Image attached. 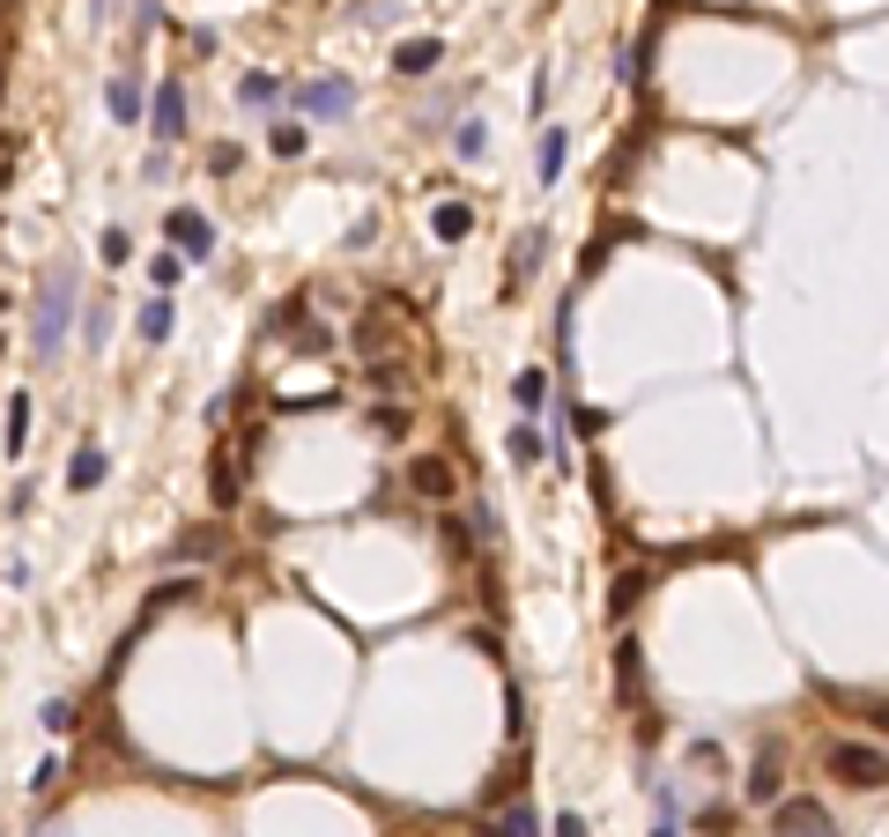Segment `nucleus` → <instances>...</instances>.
<instances>
[{
  "instance_id": "obj_1",
  "label": "nucleus",
  "mask_w": 889,
  "mask_h": 837,
  "mask_svg": "<svg viewBox=\"0 0 889 837\" xmlns=\"http://www.w3.org/2000/svg\"><path fill=\"white\" fill-rule=\"evenodd\" d=\"M67 319H75V267L60 259V267L45 275L38 304H30V356H60V341H67Z\"/></svg>"
},
{
  "instance_id": "obj_2",
  "label": "nucleus",
  "mask_w": 889,
  "mask_h": 837,
  "mask_svg": "<svg viewBox=\"0 0 889 837\" xmlns=\"http://www.w3.org/2000/svg\"><path fill=\"white\" fill-rule=\"evenodd\" d=\"M823 771L838 778V786H852V794H882L889 786V749H875V741H823Z\"/></svg>"
},
{
  "instance_id": "obj_3",
  "label": "nucleus",
  "mask_w": 889,
  "mask_h": 837,
  "mask_svg": "<svg viewBox=\"0 0 889 837\" xmlns=\"http://www.w3.org/2000/svg\"><path fill=\"white\" fill-rule=\"evenodd\" d=\"M771 837H838V823H830V808L815 794H793L771 808Z\"/></svg>"
},
{
  "instance_id": "obj_4",
  "label": "nucleus",
  "mask_w": 889,
  "mask_h": 837,
  "mask_svg": "<svg viewBox=\"0 0 889 837\" xmlns=\"http://www.w3.org/2000/svg\"><path fill=\"white\" fill-rule=\"evenodd\" d=\"M164 238L178 245V259H215V223L201 208H170L164 215Z\"/></svg>"
},
{
  "instance_id": "obj_5",
  "label": "nucleus",
  "mask_w": 889,
  "mask_h": 837,
  "mask_svg": "<svg viewBox=\"0 0 889 837\" xmlns=\"http://www.w3.org/2000/svg\"><path fill=\"white\" fill-rule=\"evenodd\" d=\"M296 104H304L312 119H348V112H356V83H341V75H319V83L296 89Z\"/></svg>"
},
{
  "instance_id": "obj_6",
  "label": "nucleus",
  "mask_w": 889,
  "mask_h": 837,
  "mask_svg": "<svg viewBox=\"0 0 889 837\" xmlns=\"http://www.w3.org/2000/svg\"><path fill=\"white\" fill-rule=\"evenodd\" d=\"M149 134H156V141H178V134H186V83H178V75H170V83H156V104H149Z\"/></svg>"
},
{
  "instance_id": "obj_7",
  "label": "nucleus",
  "mask_w": 889,
  "mask_h": 837,
  "mask_svg": "<svg viewBox=\"0 0 889 837\" xmlns=\"http://www.w3.org/2000/svg\"><path fill=\"white\" fill-rule=\"evenodd\" d=\"M749 800H786V756H778V741H763L757 749V771H749Z\"/></svg>"
},
{
  "instance_id": "obj_8",
  "label": "nucleus",
  "mask_w": 889,
  "mask_h": 837,
  "mask_svg": "<svg viewBox=\"0 0 889 837\" xmlns=\"http://www.w3.org/2000/svg\"><path fill=\"white\" fill-rule=\"evenodd\" d=\"M408 490H416L423 504H445L453 490H460V482H453V460H437V453H430V460H416V467H408Z\"/></svg>"
},
{
  "instance_id": "obj_9",
  "label": "nucleus",
  "mask_w": 889,
  "mask_h": 837,
  "mask_svg": "<svg viewBox=\"0 0 889 837\" xmlns=\"http://www.w3.org/2000/svg\"><path fill=\"white\" fill-rule=\"evenodd\" d=\"M437 60H445V38H408V45H393V75H408V83H423Z\"/></svg>"
},
{
  "instance_id": "obj_10",
  "label": "nucleus",
  "mask_w": 889,
  "mask_h": 837,
  "mask_svg": "<svg viewBox=\"0 0 889 837\" xmlns=\"http://www.w3.org/2000/svg\"><path fill=\"white\" fill-rule=\"evenodd\" d=\"M170 327H178V304H170V296H149V304L134 312V334L149 341V348H156V341H170Z\"/></svg>"
},
{
  "instance_id": "obj_11",
  "label": "nucleus",
  "mask_w": 889,
  "mask_h": 837,
  "mask_svg": "<svg viewBox=\"0 0 889 837\" xmlns=\"http://www.w3.org/2000/svg\"><path fill=\"white\" fill-rule=\"evenodd\" d=\"M104 474H112V453H104V445H82V453L67 460V490H82V497H89Z\"/></svg>"
},
{
  "instance_id": "obj_12",
  "label": "nucleus",
  "mask_w": 889,
  "mask_h": 837,
  "mask_svg": "<svg viewBox=\"0 0 889 837\" xmlns=\"http://www.w3.org/2000/svg\"><path fill=\"white\" fill-rule=\"evenodd\" d=\"M30 393H8V422H0V453H23L30 445Z\"/></svg>"
},
{
  "instance_id": "obj_13",
  "label": "nucleus",
  "mask_w": 889,
  "mask_h": 837,
  "mask_svg": "<svg viewBox=\"0 0 889 837\" xmlns=\"http://www.w3.org/2000/svg\"><path fill=\"white\" fill-rule=\"evenodd\" d=\"M563 156H571V134H563V126H542V149H534L542 186H556V178H563Z\"/></svg>"
},
{
  "instance_id": "obj_14",
  "label": "nucleus",
  "mask_w": 889,
  "mask_h": 837,
  "mask_svg": "<svg viewBox=\"0 0 889 837\" xmlns=\"http://www.w3.org/2000/svg\"><path fill=\"white\" fill-rule=\"evenodd\" d=\"M505 453H511L519 467H542V453H549V437H542L534 422H511V430H505Z\"/></svg>"
},
{
  "instance_id": "obj_15",
  "label": "nucleus",
  "mask_w": 889,
  "mask_h": 837,
  "mask_svg": "<svg viewBox=\"0 0 889 837\" xmlns=\"http://www.w3.org/2000/svg\"><path fill=\"white\" fill-rule=\"evenodd\" d=\"M104 104H112L119 126H134L141 119V83H134V75H112V83H104Z\"/></svg>"
},
{
  "instance_id": "obj_16",
  "label": "nucleus",
  "mask_w": 889,
  "mask_h": 837,
  "mask_svg": "<svg viewBox=\"0 0 889 837\" xmlns=\"http://www.w3.org/2000/svg\"><path fill=\"white\" fill-rule=\"evenodd\" d=\"M453 156H460V164H482V156H490V119H460L453 126Z\"/></svg>"
},
{
  "instance_id": "obj_17",
  "label": "nucleus",
  "mask_w": 889,
  "mask_h": 837,
  "mask_svg": "<svg viewBox=\"0 0 889 837\" xmlns=\"http://www.w3.org/2000/svg\"><path fill=\"white\" fill-rule=\"evenodd\" d=\"M430 230H437V245H460L467 230H474V208L467 201H445V208L430 215Z\"/></svg>"
},
{
  "instance_id": "obj_18",
  "label": "nucleus",
  "mask_w": 889,
  "mask_h": 837,
  "mask_svg": "<svg viewBox=\"0 0 889 837\" xmlns=\"http://www.w3.org/2000/svg\"><path fill=\"white\" fill-rule=\"evenodd\" d=\"M282 97H290V89H282V75H245V83H238V104H245V112H259V104H282Z\"/></svg>"
},
{
  "instance_id": "obj_19",
  "label": "nucleus",
  "mask_w": 889,
  "mask_h": 837,
  "mask_svg": "<svg viewBox=\"0 0 889 837\" xmlns=\"http://www.w3.org/2000/svg\"><path fill=\"white\" fill-rule=\"evenodd\" d=\"M542 252H549V230H526V238H519V252H511V290L542 267Z\"/></svg>"
},
{
  "instance_id": "obj_20",
  "label": "nucleus",
  "mask_w": 889,
  "mask_h": 837,
  "mask_svg": "<svg viewBox=\"0 0 889 837\" xmlns=\"http://www.w3.org/2000/svg\"><path fill=\"white\" fill-rule=\"evenodd\" d=\"M238 474H245V460H238V453H215V504H238V490H245Z\"/></svg>"
},
{
  "instance_id": "obj_21",
  "label": "nucleus",
  "mask_w": 889,
  "mask_h": 837,
  "mask_svg": "<svg viewBox=\"0 0 889 837\" xmlns=\"http://www.w3.org/2000/svg\"><path fill=\"white\" fill-rule=\"evenodd\" d=\"M408 408H401V401H393V408H371V437H385V445H401V437H408Z\"/></svg>"
},
{
  "instance_id": "obj_22",
  "label": "nucleus",
  "mask_w": 889,
  "mask_h": 837,
  "mask_svg": "<svg viewBox=\"0 0 889 837\" xmlns=\"http://www.w3.org/2000/svg\"><path fill=\"white\" fill-rule=\"evenodd\" d=\"M82 341H89V356L112 341V304H82Z\"/></svg>"
},
{
  "instance_id": "obj_23",
  "label": "nucleus",
  "mask_w": 889,
  "mask_h": 837,
  "mask_svg": "<svg viewBox=\"0 0 889 837\" xmlns=\"http://www.w3.org/2000/svg\"><path fill=\"white\" fill-rule=\"evenodd\" d=\"M511 401H519V408H542V401H549V378H542V371H519V378H511Z\"/></svg>"
},
{
  "instance_id": "obj_24",
  "label": "nucleus",
  "mask_w": 889,
  "mask_h": 837,
  "mask_svg": "<svg viewBox=\"0 0 889 837\" xmlns=\"http://www.w3.org/2000/svg\"><path fill=\"white\" fill-rule=\"evenodd\" d=\"M497 837H534V808H526V800H511L505 823H497Z\"/></svg>"
},
{
  "instance_id": "obj_25",
  "label": "nucleus",
  "mask_w": 889,
  "mask_h": 837,
  "mask_svg": "<svg viewBox=\"0 0 889 837\" xmlns=\"http://www.w3.org/2000/svg\"><path fill=\"white\" fill-rule=\"evenodd\" d=\"M304 141H312L304 126H275V134H267V149H275V156H304Z\"/></svg>"
},
{
  "instance_id": "obj_26",
  "label": "nucleus",
  "mask_w": 889,
  "mask_h": 837,
  "mask_svg": "<svg viewBox=\"0 0 889 837\" xmlns=\"http://www.w3.org/2000/svg\"><path fill=\"white\" fill-rule=\"evenodd\" d=\"M97 252H104V267H127V259H134V238H127V230H104V245H97Z\"/></svg>"
},
{
  "instance_id": "obj_27",
  "label": "nucleus",
  "mask_w": 889,
  "mask_h": 837,
  "mask_svg": "<svg viewBox=\"0 0 889 837\" xmlns=\"http://www.w3.org/2000/svg\"><path fill=\"white\" fill-rule=\"evenodd\" d=\"M38 726H45V734H67V726H75V705H67V697H52Z\"/></svg>"
},
{
  "instance_id": "obj_28",
  "label": "nucleus",
  "mask_w": 889,
  "mask_h": 837,
  "mask_svg": "<svg viewBox=\"0 0 889 837\" xmlns=\"http://www.w3.org/2000/svg\"><path fill=\"white\" fill-rule=\"evenodd\" d=\"M178 267H186L178 252H156V259H149V275H156V290H170V282H178Z\"/></svg>"
},
{
  "instance_id": "obj_29",
  "label": "nucleus",
  "mask_w": 889,
  "mask_h": 837,
  "mask_svg": "<svg viewBox=\"0 0 889 837\" xmlns=\"http://www.w3.org/2000/svg\"><path fill=\"white\" fill-rule=\"evenodd\" d=\"M556 837H586V815H571V808H563V815H556Z\"/></svg>"
},
{
  "instance_id": "obj_30",
  "label": "nucleus",
  "mask_w": 889,
  "mask_h": 837,
  "mask_svg": "<svg viewBox=\"0 0 889 837\" xmlns=\"http://www.w3.org/2000/svg\"><path fill=\"white\" fill-rule=\"evenodd\" d=\"M38 837H60V823H45V830H38Z\"/></svg>"
}]
</instances>
